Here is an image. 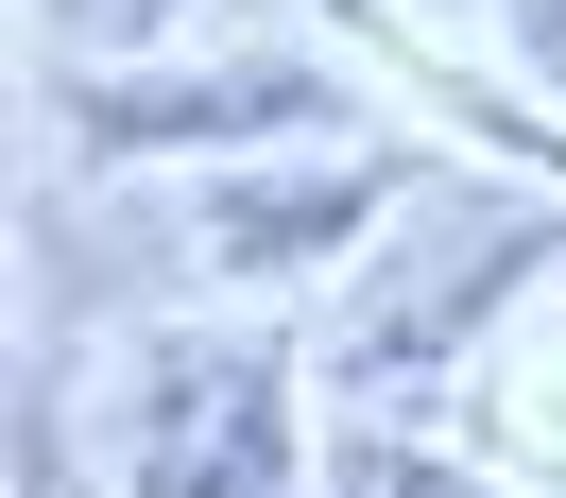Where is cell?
I'll use <instances>...</instances> for the list:
<instances>
[{
  "label": "cell",
  "instance_id": "cell-1",
  "mask_svg": "<svg viewBox=\"0 0 566 498\" xmlns=\"http://www.w3.org/2000/svg\"><path fill=\"white\" fill-rule=\"evenodd\" d=\"M120 498H292V361L155 326L120 361Z\"/></svg>",
  "mask_w": 566,
  "mask_h": 498
},
{
  "label": "cell",
  "instance_id": "cell-3",
  "mask_svg": "<svg viewBox=\"0 0 566 498\" xmlns=\"http://www.w3.org/2000/svg\"><path fill=\"white\" fill-rule=\"evenodd\" d=\"M412 189V155H310V173H223L207 189V258L223 276H326L378 241V207Z\"/></svg>",
  "mask_w": 566,
  "mask_h": 498
},
{
  "label": "cell",
  "instance_id": "cell-6",
  "mask_svg": "<svg viewBox=\"0 0 566 498\" xmlns=\"http://www.w3.org/2000/svg\"><path fill=\"white\" fill-rule=\"evenodd\" d=\"M52 18H70V52H138V35H172L189 0H52Z\"/></svg>",
  "mask_w": 566,
  "mask_h": 498
},
{
  "label": "cell",
  "instance_id": "cell-7",
  "mask_svg": "<svg viewBox=\"0 0 566 498\" xmlns=\"http://www.w3.org/2000/svg\"><path fill=\"white\" fill-rule=\"evenodd\" d=\"M515 35L549 52V86H566V0H515Z\"/></svg>",
  "mask_w": 566,
  "mask_h": 498
},
{
  "label": "cell",
  "instance_id": "cell-5",
  "mask_svg": "<svg viewBox=\"0 0 566 498\" xmlns=\"http://www.w3.org/2000/svg\"><path fill=\"white\" fill-rule=\"evenodd\" d=\"M344 498H497V481H463V464L412 447V429H344Z\"/></svg>",
  "mask_w": 566,
  "mask_h": 498
},
{
  "label": "cell",
  "instance_id": "cell-2",
  "mask_svg": "<svg viewBox=\"0 0 566 498\" xmlns=\"http://www.w3.org/2000/svg\"><path fill=\"white\" fill-rule=\"evenodd\" d=\"M326 121H378L344 70L310 52H207V70H70V155L86 173H138V155H275Z\"/></svg>",
  "mask_w": 566,
  "mask_h": 498
},
{
  "label": "cell",
  "instance_id": "cell-4",
  "mask_svg": "<svg viewBox=\"0 0 566 498\" xmlns=\"http://www.w3.org/2000/svg\"><path fill=\"white\" fill-rule=\"evenodd\" d=\"M532 258H549L532 224H481V241H463V258H429L412 292H378V310L344 326V395H378V378H429V361H447L463 326H497V310H515V276H532Z\"/></svg>",
  "mask_w": 566,
  "mask_h": 498
}]
</instances>
